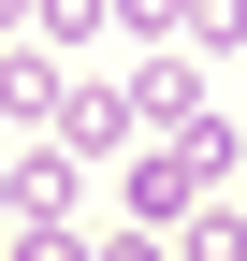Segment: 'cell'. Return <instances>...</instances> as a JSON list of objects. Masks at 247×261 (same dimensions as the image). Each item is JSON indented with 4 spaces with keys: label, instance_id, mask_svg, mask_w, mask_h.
<instances>
[{
    "label": "cell",
    "instance_id": "1",
    "mask_svg": "<svg viewBox=\"0 0 247 261\" xmlns=\"http://www.w3.org/2000/svg\"><path fill=\"white\" fill-rule=\"evenodd\" d=\"M204 174H233V130H175L160 160H131V218H175Z\"/></svg>",
    "mask_w": 247,
    "mask_h": 261
},
{
    "label": "cell",
    "instance_id": "2",
    "mask_svg": "<svg viewBox=\"0 0 247 261\" xmlns=\"http://www.w3.org/2000/svg\"><path fill=\"white\" fill-rule=\"evenodd\" d=\"M189 261H247V218H204V232H189Z\"/></svg>",
    "mask_w": 247,
    "mask_h": 261
}]
</instances>
